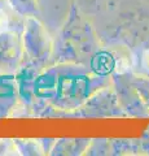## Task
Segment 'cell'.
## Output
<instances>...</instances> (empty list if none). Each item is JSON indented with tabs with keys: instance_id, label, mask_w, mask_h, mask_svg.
I'll return each mask as SVG.
<instances>
[{
	"instance_id": "8992f818",
	"label": "cell",
	"mask_w": 149,
	"mask_h": 156,
	"mask_svg": "<svg viewBox=\"0 0 149 156\" xmlns=\"http://www.w3.org/2000/svg\"><path fill=\"white\" fill-rule=\"evenodd\" d=\"M22 64V34L13 30L0 33V74H17Z\"/></svg>"
},
{
	"instance_id": "5bb4252c",
	"label": "cell",
	"mask_w": 149,
	"mask_h": 156,
	"mask_svg": "<svg viewBox=\"0 0 149 156\" xmlns=\"http://www.w3.org/2000/svg\"><path fill=\"white\" fill-rule=\"evenodd\" d=\"M84 155H91V156L109 155V139L107 138L91 139V143Z\"/></svg>"
},
{
	"instance_id": "8fae6325",
	"label": "cell",
	"mask_w": 149,
	"mask_h": 156,
	"mask_svg": "<svg viewBox=\"0 0 149 156\" xmlns=\"http://www.w3.org/2000/svg\"><path fill=\"white\" fill-rule=\"evenodd\" d=\"M7 3L20 17H38L40 14L39 0H7Z\"/></svg>"
},
{
	"instance_id": "30bf717a",
	"label": "cell",
	"mask_w": 149,
	"mask_h": 156,
	"mask_svg": "<svg viewBox=\"0 0 149 156\" xmlns=\"http://www.w3.org/2000/svg\"><path fill=\"white\" fill-rule=\"evenodd\" d=\"M18 155L40 156L49 155L56 139H13Z\"/></svg>"
},
{
	"instance_id": "7a4b0ae2",
	"label": "cell",
	"mask_w": 149,
	"mask_h": 156,
	"mask_svg": "<svg viewBox=\"0 0 149 156\" xmlns=\"http://www.w3.org/2000/svg\"><path fill=\"white\" fill-rule=\"evenodd\" d=\"M101 46L92 23L71 3L68 17L55 38L53 64L68 62L88 66L91 57Z\"/></svg>"
},
{
	"instance_id": "277c9868",
	"label": "cell",
	"mask_w": 149,
	"mask_h": 156,
	"mask_svg": "<svg viewBox=\"0 0 149 156\" xmlns=\"http://www.w3.org/2000/svg\"><path fill=\"white\" fill-rule=\"evenodd\" d=\"M135 64V57L130 47L124 44H113V46H101L91 57L88 68L95 74L110 77L115 73L131 72Z\"/></svg>"
},
{
	"instance_id": "2e32d148",
	"label": "cell",
	"mask_w": 149,
	"mask_h": 156,
	"mask_svg": "<svg viewBox=\"0 0 149 156\" xmlns=\"http://www.w3.org/2000/svg\"><path fill=\"white\" fill-rule=\"evenodd\" d=\"M0 155H18L13 139H0Z\"/></svg>"
},
{
	"instance_id": "52a82bcc",
	"label": "cell",
	"mask_w": 149,
	"mask_h": 156,
	"mask_svg": "<svg viewBox=\"0 0 149 156\" xmlns=\"http://www.w3.org/2000/svg\"><path fill=\"white\" fill-rule=\"evenodd\" d=\"M112 85L127 117H149V109L141 101L135 87L131 83L130 72L113 74Z\"/></svg>"
},
{
	"instance_id": "9a60e30c",
	"label": "cell",
	"mask_w": 149,
	"mask_h": 156,
	"mask_svg": "<svg viewBox=\"0 0 149 156\" xmlns=\"http://www.w3.org/2000/svg\"><path fill=\"white\" fill-rule=\"evenodd\" d=\"M132 70L139 73V74L149 77V47L140 50L139 56L135 58V64H134Z\"/></svg>"
},
{
	"instance_id": "5b68a950",
	"label": "cell",
	"mask_w": 149,
	"mask_h": 156,
	"mask_svg": "<svg viewBox=\"0 0 149 156\" xmlns=\"http://www.w3.org/2000/svg\"><path fill=\"white\" fill-rule=\"evenodd\" d=\"M69 117L73 119H123L127 117L118 100L113 85L103 87L90 96L86 103L76 111L71 112Z\"/></svg>"
},
{
	"instance_id": "e0dca14e",
	"label": "cell",
	"mask_w": 149,
	"mask_h": 156,
	"mask_svg": "<svg viewBox=\"0 0 149 156\" xmlns=\"http://www.w3.org/2000/svg\"><path fill=\"white\" fill-rule=\"evenodd\" d=\"M8 14L7 12H4V9L0 7V33L5 31V30H9L8 29Z\"/></svg>"
},
{
	"instance_id": "3957f363",
	"label": "cell",
	"mask_w": 149,
	"mask_h": 156,
	"mask_svg": "<svg viewBox=\"0 0 149 156\" xmlns=\"http://www.w3.org/2000/svg\"><path fill=\"white\" fill-rule=\"evenodd\" d=\"M23 64L34 69H44L53 64L55 39L38 17H26L22 29Z\"/></svg>"
},
{
	"instance_id": "4fadbf2b",
	"label": "cell",
	"mask_w": 149,
	"mask_h": 156,
	"mask_svg": "<svg viewBox=\"0 0 149 156\" xmlns=\"http://www.w3.org/2000/svg\"><path fill=\"white\" fill-rule=\"evenodd\" d=\"M130 80H131L132 86L135 87L137 95L140 96L141 101L149 109V77L131 70L130 72Z\"/></svg>"
},
{
	"instance_id": "6da1fadb",
	"label": "cell",
	"mask_w": 149,
	"mask_h": 156,
	"mask_svg": "<svg viewBox=\"0 0 149 156\" xmlns=\"http://www.w3.org/2000/svg\"><path fill=\"white\" fill-rule=\"evenodd\" d=\"M16 77L20 103L13 115L23 109L22 117H69L91 95L112 83L110 77L95 74L87 65L68 62L40 70L21 66Z\"/></svg>"
},
{
	"instance_id": "ac0fdd59",
	"label": "cell",
	"mask_w": 149,
	"mask_h": 156,
	"mask_svg": "<svg viewBox=\"0 0 149 156\" xmlns=\"http://www.w3.org/2000/svg\"><path fill=\"white\" fill-rule=\"evenodd\" d=\"M147 131H148V133H149V126H148V129H147Z\"/></svg>"
},
{
	"instance_id": "7c38bea8",
	"label": "cell",
	"mask_w": 149,
	"mask_h": 156,
	"mask_svg": "<svg viewBox=\"0 0 149 156\" xmlns=\"http://www.w3.org/2000/svg\"><path fill=\"white\" fill-rule=\"evenodd\" d=\"M114 2L115 0H73V3L78 7L79 11L86 16L103 12L108 9L109 5H113Z\"/></svg>"
},
{
	"instance_id": "ba28073f",
	"label": "cell",
	"mask_w": 149,
	"mask_h": 156,
	"mask_svg": "<svg viewBox=\"0 0 149 156\" xmlns=\"http://www.w3.org/2000/svg\"><path fill=\"white\" fill-rule=\"evenodd\" d=\"M109 155H149V133L141 138L109 139Z\"/></svg>"
},
{
	"instance_id": "9c48e42d",
	"label": "cell",
	"mask_w": 149,
	"mask_h": 156,
	"mask_svg": "<svg viewBox=\"0 0 149 156\" xmlns=\"http://www.w3.org/2000/svg\"><path fill=\"white\" fill-rule=\"evenodd\" d=\"M91 143L90 138H61L56 139L49 151L53 156H80L84 155Z\"/></svg>"
}]
</instances>
